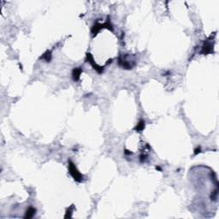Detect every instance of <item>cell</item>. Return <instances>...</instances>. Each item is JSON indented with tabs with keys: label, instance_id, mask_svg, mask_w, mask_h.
I'll list each match as a JSON object with an SVG mask.
<instances>
[{
	"label": "cell",
	"instance_id": "obj_3",
	"mask_svg": "<svg viewBox=\"0 0 219 219\" xmlns=\"http://www.w3.org/2000/svg\"><path fill=\"white\" fill-rule=\"evenodd\" d=\"M34 214H35V209L33 207H30L27 211V212H26L25 218H31L34 216Z\"/></svg>",
	"mask_w": 219,
	"mask_h": 219
},
{
	"label": "cell",
	"instance_id": "obj_6",
	"mask_svg": "<svg viewBox=\"0 0 219 219\" xmlns=\"http://www.w3.org/2000/svg\"><path fill=\"white\" fill-rule=\"evenodd\" d=\"M51 52H50V51H47L46 53H45V54L42 57V58H45V60H46L47 62H49V61L51 60Z\"/></svg>",
	"mask_w": 219,
	"mask_h": 219
},
{
	"label": "cell",
	"instance_id": "obj_4",
	"mask_svg": "<svg viewBox=\"0 0 219 219\" xmlns=\"http://www.w3.org/2000/svg\"><path fill=\"white\" fill-rule=\"evenodd\" d=\"M211 48L212 47L210 44H205V45L203 46V53L207 54V53H209V52H211V51H212Z\"/></svg>",
	"mask_w": 219,
	"mask_h": 219
},
{
	"label": "cell",
	"instance_id": "obj_1",
	"mask_svg": "<svg viewBox=\"0 0 219 219\" xmlns=\"http://www.w3.org/2000/svg\"><path fill=\"white\" fill-rule=\"evenodd\" d=\"M69 173H70V175H71L72 176H73V178H74L76 181H82V179H83L82 175L78 171L77 169L75 168L74 164L72 163V162H69Z\"/></svg>",
	"mask_w": 219,
	"mask_h": 219
},
{
	"label": "cell",
	"instance_id": "obj_5",
	"mask_svg": "<svg viewBox=\"0 0 219 219\" xmlns=\"http://www.w3.org/2000/svg\"><path fill=\"white\" fill-rule=\"evenodd\" d=\"M144 128H145V122L141 121L138 123V125L136 126L135 129H136L137 131H142L144 129Z\"/></svg>",
	"mask_w": 219,
	"mask_h": 219
},
{
	"label": "cell",
	"instance_id": "obj_2",
	"mask_svg": "<svg viewBox=\"0 0 219 219\" xmlns=\"http://www.w3.org/2000/svg\"><path fill=\"white\" fill-rule=\"evenodd\" d=\"M81 74V69L80 68H76L73 70V79L74 80H78L80 78V75Z\"/></svg>",
	"mask_w": 219,
	"mask_h": 219
}]
</instances>
